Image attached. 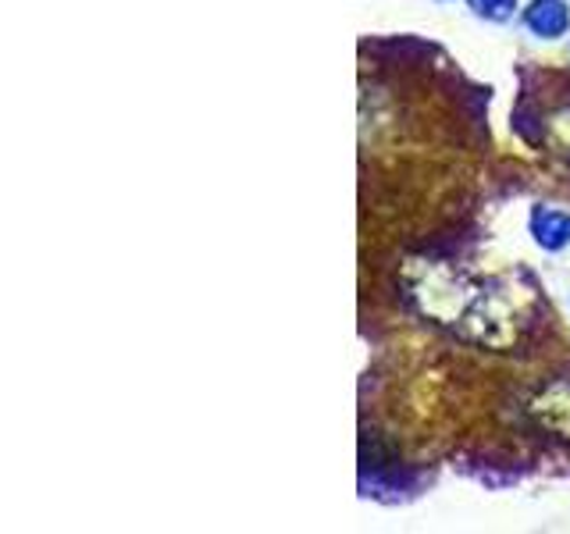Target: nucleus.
<instances>
[{
	"instance_id": "7ed1b4c3",
	"label": "nucleus",
	"mask_w": 570,
	"mask_h": 534,
	"mask_svg": "<svg viewBox=\"0 0 570 534\" xmlns=\"http://www.w3.org/2000/svg\"><path fill=\"white\" fill-rule=\"evenodd\" d=\"M470 8H475L481 19L506 22L513 14V8H517V0H470Z\"/></svg>"
},
{
	"instance_id": "f03ea898",
	"label": "nucleus",
	"mask_w": 570,
	"mask_h": 534,
	"mask_svg": "<svg viewBox=\"0 0 570 534\" xmlns=\"http://www.w3.org/2000/svg\"><path fill=\"white\" fill-rule=\"evenodd\" d=\"M532 236L542 250H563L570 242V214L552 211V207H538L532 214Z\"/></svg>"
},
{
	"instance_id": "f257e3e1",
	"label": "nucleus",
	"mask_w": 570,
	"mask_h": 534,
	"mask_svg": "<svg viewBox=\"0 0 570 534\" xmlns=\"http://www.w3.org/2000/svg\"><path fill=\"white\" fill-rule=\"evenodd\" d=\"M524 25L542 39H560L570 25V11L563 0H532V8H524Z\"/></svg>"
}]
</instances>
